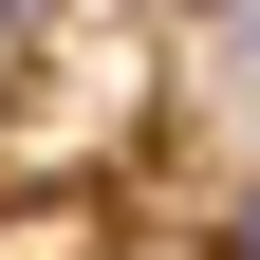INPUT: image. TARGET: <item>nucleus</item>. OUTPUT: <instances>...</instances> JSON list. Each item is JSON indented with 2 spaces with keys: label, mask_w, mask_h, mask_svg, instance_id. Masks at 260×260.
<instances>
[{
  "label": "nucleus",
  "mask_w": 260,
  "mask_h": 260,
  "mask_svg": "<svg viewBox=\"0 0 260 260\" xmlns=\"http://www.w3.org/2000/svg\"><path fill=\"white\" fill-rule=\"evenodd\" d=\"M38 19H56V0H0V75H19V56H38Z\"/></svg>",
  "instance_id": "obj_1"
},
{
  "label": "nucleus",
  "mask_w": 260,
  "mask_h": 260,
  "mask_svg": "<svg viewBox=\"0 0 260 260\" xmlns=\"http://www.w3.org/2000/svg\"><path fill=\"white\" fill-rule=\"evenodd\" d=\"M223 260H260V186H242V223H223Z\"/></svg>",
  "instance_id": "obj_2"
}]
</instances>
